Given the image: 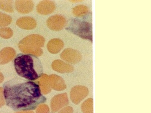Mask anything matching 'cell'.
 Wrapping results in <instances>:
<instances>
[{"label": "cell", "instance_id": "6da1fadb", "mask_svg": "<svg viewBox=\"0 0 151 113\" xmlns=\"http://www.w3.org/2000/svg\"><path fill=\"white\" fill-rule=\"evenodd\" d=\"M4 88L6 105L14 111L34 110L46 101L40 86L34 82L15 78L5 83Z\"/></svg>", "mask_w": 151, "mask_h": 113}, {"label": "cell", "instance_id": "7a4b0ae2", "mask_svg": "<svg viewBox=\"0 0 151 113\" xmlns=\"http://www.w3.org/2000/svg\"><path fill=\"white\" fill-rule=\"evenodd\" d=\"M14 66L17 74L28 80H36L43 75L41 62L33 55H17L14 60Z\"/></svg>", "mask_w": 151, "mask_h": 113}, {"label": "cell", "instance_id": "3957f363", "mask_svg": "<svg viewBox=\"0 0 151 113\" xmlns=\"http://www.w3.org/2000/svg\"><path fill=\"white\" fill-rule=\"evenodd\" d=\"M45 41L42 36L37 34L31 35L20 41L19 48L23 53L40 56L43 54L41 48L44 46Z\"/></svg>", "mask_w": 151, "mask_h": 113}, {"label": "cell", "instance_id": "277c9868", "mask_svg": "<svg viewBox=\"0 0 151 113\" xmlns=\"http://www.w3.org/2000/svg\"><path fill=\"white\" fill-rule=\"evenodd\" d=\"M67 29L83 38L90 39L92 38V31L90 24L78 19L71 20Z\"/></svg>", "mask_w": 151, "mask_h": 113}, {"label": "cell", "instance_id": "5b68a950", "mask_svg": "<svg viewBox=\"0 0 151 113\" xmlns=\"http://www.w3.org/2000/svg\"><path fill=\"white\" fill-rule=\"evenodd\" d=\"M89 90L85 86L78 85L71 89L70 97L71 101L75 104H78L88 96Z\"/></svg>", "mask_w": 151, "mask_h": 113}, {"label": "cell", "instance_id": "8992f818", "mask_svg": "<svg viewBox=\"0 0 151 113\" xmlns=\"http://www.w3.org/2000/svg\"><path fill=\"white\" fill-rule=\"evenodd\" d=\"M68 95L66 93L56 95L52 98L51 102L52 111V112H56L68 105Z\"/></svg>", "mask_w": 151, "mask_h": 113}, {"label": "cell", "instance_id": "52a82bcc", "mask_svg": "<svg viewBox=\"0 0 151 113\" xmlns=\"http://www.w3.org/2000/svg\"><path fill=\"white\" fill-rule=\"evenodd\" d=\"M60 57L64 61L71 64H77L82 59V55L80 52L71 48L65 49L60 54Z\"/></svg>", "mask_w": 151, "mask_h": 113}, {"label": "cell", "instance_id": "ba28073f", "mask_svg": "<svg viewBox=\"0 0 151 113\" xmlns=\"http://www.w3.org/2000/svg\"><path fill=\"white\" fill-rule=\"evenodd\" d=\"M66 23L65 19L63 16L56 15L50 17L47 21L48 27L52 30L58 31L64 27Z\"/></svg>", "mask_w": 151, "mask_h": 113}, {"label": "cell", "instance_id": "9c48e42d", "mask_svg": "<svg viewBox=\"0 0 151 113\" xmlns=\"http://www.w3.org/2000/svg\"><path fill=\"white\" fill-rule=\"evenodd\" d=\"M49 79L51 88L57 91L66 89L67 86L65 82L60 77L55 74L51 75L49 76Z\"/></svg>", "mask_w": 151, "mask_h": 113}, {"label": "cell", "instance_id": "30bf717a", "mask_svg": "<svg viewBox=\"0 0 151 113\" xmlns=\"http://www.w3.org/2000/svg\"><path fill=\"white\" fill-rule=\"evenodd\" d=\"M55 9L56 6L54 3L49 1H42L37 6L38 13L42 15L51 14L54 11Z\"/></svg>", "mask_w": 151, "mask_h": 113}, {"label": "cell", "instance_id": "8fae6325", "mask_svg": "<svg viewBox=\"0 0 151 113\" xmlns=\"http://www.w3.org/2000/svg\"><path fill=\"white\" fill-rule=\"evenodd\" d=\"M52 68L55 71L61 73H70L73 71V66L60 60H56L52 63Z\"/></svg>", "mask_w": 151, "mask_h": 113}, {"label": "cell", "instance_id": "7c38bea8", "mask_svg": "<svg viewBox=\"0 0 151 113\" xmlns=\"http://www.w3.org/2000/svg\"><path fill=\"white\" fill-rule=\"evenodd\" d=\"M14 49L11 47H6L0 51V64H7L15 56Z\"/></svg>", "mask_w": 151, "mask_h": 113}, {"label": "cell", "instance_id": "4fadbf2b", "mask_svg": "<svg viewBox=\"0 0 151 113\" xmlns=\"http://www.w3.org/2000/svg\"><path fill=\"white\" fill-rule=\"evenodd\" d=\"M17 24L20 28L27 30L33 29L36 26L35 20L29 17H22L19 19L17 21Z\"/></svg>", "mask_w": 151, "mask_h": 113}, {"label": "cell", "instance_id": "5bb4252c", "mask_svg": "<svg viewBox=\"0 0 151 113\" xmlns=\"http://www.w3.org/2000/svg\"><path fill=\"white\" fill-rule=\"evenodd\" d=\"M17 11L23 14H26L32 11L33 9V2L31 1H17L15 2Z\"/></svg>", "mask_w": 151, "mask_h": 113}, {"label": "cell", "instance_id": "9a60e30c", "mask_svg": "<svg viewBox=\"0 0 151 113\" xmlns=\"http://www.w3.org/2000/svg\"><path fill=\"white\" fill-rule=\"evenodd\" d=\"M64 44L63 41L58 39L51 40L47 44V49L52 54L58 53L63 49Z\"/></svg>", "mask_w": 151, "mask_h": 113}, {"label": "cell", "instance_id": "2e32d148", "mask_svg": "<svg viewBox=\"0 0 151 113\" xmlns=\"http://www.w3.org/2000/svg\"><path fill=\"white\" fill-rule=\"evenodd\" d=\"M39 84L41 88L42 92L44 94H49L52 88L50 85L49 76L44 74L39 79Z\"/></svg>", "mask_w": 151, "mask_h": 113}, {"label": "cell", "instance_id": "e0dca14e", "mask_svg": "<svg viewBox=\"0 0 151 113\" xmlns=\"http://www.w3.org/2000/svg\"><path fill=\"white\" fill-rule=\"evenodd\" d=\"M93 99L89 98L83 102L81 106V110L83 113H93Z\"/></svg>", "mask_w": 151, "mask_h": 113}, {"label": "cell", "instance_id": "ac0fdd59", "mask_svg": "<svg viewBox=\"0 0 151 113\" xmlns=\"http://www.w3.org/2000/svg\"><path fill=\"white\" fill-rule=\"evenodd\" d=\"M88 9L84 5H80L76 6L73 9V13L76 16H83L88 13Z\"/></svg>", "mask_w": 151, "mask_h": 113}, {"label": "cell", "instance_id": "d6986e66", "mask_svg": "<svg viewBox=\"0 0 151 113\" xmlns=\"http://www.w3.org/2000/svg\"><path fill=\"white\" fill-rule=\"evenodd\" d=\"M0 9L6 12L12 13L14 11L13 2L11 1H0Z\"/></svg>", "mask_w": 151, "mask_h": 113}, {"label": "cell", "instance_id": "ffe728a7", "mask_svg": "<svg viewBox=\"0 0 151 113\" xmlns=\"http://www.w3.org/2000/svg\"><path fill=\"white\" fill-rule=\"evenodd\" d=\"M12 21L10 16L0 12V27L7 26L11 23Z\"/></svg>", "mask_w": 151, "mask_h": 113}, {"label": "cell", "instance_id": "44dd1931", "mask_svg": "<svg viewBox=\"0 0 151 113\" xmlns=\"http://www.w3.org/2000/svg\"><path fill=\"white\" fill-rule=\"evenodd\" d=\"M13 35V31L11 28L9 27L0 28V36L2 38L5 39L10 38Z\"/></svg>", "mask_w": 151, "mask_h": 113}, {"label": "cell", "instance_id": "7402d4cb", "mask_svg": "<svg viewBox=\"0 0 151 113\" xmlns=\"http://www.w3.org/2000/svg\"><path fill=\"white\" fill-rule=\"evenodd\" d=\"M49 108L46 104L40 105L36 110V113H49Z\"/></svg>", "mask_w": 151, "mask_h": 113}, {"label": "cell", "instance_id": "603a6c76", "mask_svg": "<svg viewBox=\"0 0 151 113\" xmlns=\"http://www.w3.org/2000/svg\"><path fill=\"white\" fill-rule=\"evenodd\" d=\"M5 104L4 97V89L0 87V108L4 105Z\"/></svg>", "mask_w": 151, "mask_h": 113}, {"label": "cell", "instance_id": "cb8c5ba5", "mask_svg": "<svg viewBox=\"0 0 151 113\" xmlns=\"http://www.w3.org/2000/svg\"><path fill=\"white\" fill-rule=\"evenodd\" d=\"M58 113H73V108L71 106H66L60 110Z\"/></svg>", "mask_w": 151, "mask_h": 113}, {"label": "cell", "instance_id": "d4e9b609", "mask_svg": "<svg viewBox=\"0 0 151 113\" xmlns=\"http://www.w3.org/2000/svg\"><path fill=\"white\" fill-rule=\"evenodd\" d=\"M4 75L1 72H0V83H2L4 81Z\"/></svg>", "mask_w": 151, "mask_h": 113}, {"label": "cell", "instance_id": "484cf974", "mask_svg": "<svg viewBox=\"0 0 151 113\" xmlns=\"http://www.w3.org/2000/svg\"><path fill=\"white\" fill-rule=\"evenodd\" d=\"M16 113H34V112L33 111H23V112H17Z\"/></svg>", "mask_w": 151, "mask_h": 113}]
</instances>
